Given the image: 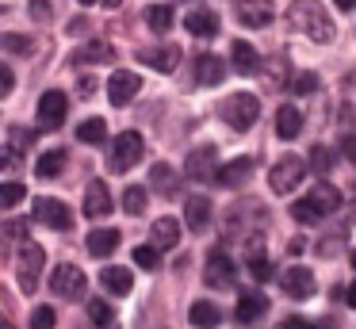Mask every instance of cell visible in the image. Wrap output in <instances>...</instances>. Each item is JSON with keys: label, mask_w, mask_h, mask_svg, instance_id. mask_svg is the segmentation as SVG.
Listing matches in <instances>:
<instances>
[{"label": "cell", "mask_w": 356, "mask_h": 329, "mask_svg": "<svg viewBox=\"0 0 356 329\" xmlns=\"http://www.w3.org/2000/svg\"><path fill=\"white\" fill-rule=\"evenodd\" d=\"M88 318H92L96 329H115V314H111V306L104 303V298H92V303H88Z\"/></svg>", "instance_id": "1f68e13d"}, {"label": "cell", "mask_w": 356, "mask_h": 329, "mask_svg": "<svg viewBox=\"0 0 356 329\" xmlns=\"http://www.w3.org/2000/svg\"><path fill=\"white\" fill-rule=\"evenodd\" d=\"M104 4H108V8H119V4H123V0H104Z\"/></svg>", "instance_id": "816d5d0a"}, {"label": "cell", "mask_w": 356, "mask_h": 329, "mask_svg": "<svg viewBox=\"0 0 356 329\" xmlns=\"http://www.w3.org/2000/svg\"><path fill=\"white\" fill-rule=\"evenodd\" d=\"M138 58L146 61V65H154L157 73H172L177 61H180V50H177V46H161V50H142Z\"/></svg>", "instance_id": "603a6c76"}, {"label": "cell", "mask_w": 356, "mask_h": 329, "mask_svg": "<svg viewBox=\"0 0 356 329\" xmlns=\"http://www.w3.org/2000/svg\"><path fill=\"white\" fill-rule=\"evenodd\" d=\"M111 58H115V50L108 42H100V38H92V42H85L73 54V65H100V61H111Z\"/></svg>", "instance_id": "44dd1931"}, {"label": "cell", "mask_w": 356, "mask_h": 329, "mask_svg": "<svg viewBox=\"0 0 356 329\" xmlns=\"http://www.w3.org/2000/svg\"><path fill=\"white\" fill-rule=\"evenodd\" d=\"M280 329H314V326H310L307 318H287V321H284V326H280Z\"/></svg>", "instance_id": "7dc6e473"}, {"label": "cell", "mask_w": 356, "mask_h": 329, "mask_svg": "<svg viewBox=\"0 0 356 329\" xmlns=\"http://www.w3.org/2000/svg\"><path fill=\"white\" fill-rule=\"evenodd\" d=\"M238 19L245 27H268L272 23V0H238Z\"/></svg>", "instance_id": "9a60e30c"}, {"label": "cell", "mask_w": 356, "mask_h": 329, "mask_svg": "<svg viewBox=\"0 0 356 329\" xmlns=\"http://www.w3.org/2000/svg\"><path fill=\"white\" fill-rule=\"evenodd\" d=\"M4 50H8V54H24L27 50V38L24 35H4Z\"/></svg>", "instance_id": "7bdbcfd3"}, {"label": "cell", "mask_w": 356, "mask_h": 329, "mask_svg": "<svg viewBox=\"0 0 356 329\" xmlns=\"http://www.w3.org/2000/svg\"><path fill=\"white\" fill-rule=\"evenodd\" d=\"M188 321H192L195 329H215L218 321H222V310H218L215 303H207V298H200V303H192V310H188Z\"/></svg>", "instance_id": "7402d4cb"}, {"label": "cell", "mask_w": 356, "mask_h": 329, "mask_svg": "<svg viewBox=\"0 0 356 329\" xmlns=\"http://www.w3.org/2000/svg\"><path fill=\"white\" fill-rule=\"evenodd\" d=\"M264 310H268V298L261 295V291H245V295L238 298V321L245 326V321H261L264 318Z\"/></svg>", "instance_id": "d6986e66"}, {"label": "cell", "mask_w": 356, "mask_h": 329, "mask_svg": "<svg viewBox=\"0 0 356 329\" xmlns=\"http://www.w3.org/2000/svg\"><path fill=\"white\" fill-rule=\"evenodd\" d=\"M24 195H27V188H24V184H16V180L0 184V207H4V211L19 207V203H24Z\"/></svg>", "instance_id": "836d02e7"}, {"label": "cell", "mask_w": 356, "mask_h": 329, "mask_svg": "<svg viewBox=\"0 0 356 329\" xmlns=\"http://www.w3.org/2000/svg\"><path fill=\"white\" fill-rule=\"evenodd\" d=\"M65 115H70V96H65L62 88L42 92V99H39V122H42V127H47V130L62 127Z\"/></svg>", "instance_id": "52a82bcc"}, {"label": "cell", "mask_w": 356, "mask_h": 329, "mask_svg": "<svg viewBox=\"0 0 356 329\" xmlns=\"http://www.w3.org/2000/svg\"><path fill=\"white\" fill-rule=\"evenodd\" d=\"M12 84H16V81H12V69L4 65V69H0V96H8V92H12Z\"/></svg>", "instance_id": "bcb514c9"}, {"label": "cell", "mask_w": 356, "mask_h": 329, "mask_svg": "<svg viewBox=\"0 0 356 329\" xmlns=\"http://www.w3.org/2000/svg\"><path fill=\"white\" fill-rule=\"evenodd\" d=\"M211 165H218V150H215V145H200V150H192L184 172L192 176V180H211V176H218Z\"/></svg>", "instance_id": "4fadbf2b"}, {"label": "cell", "mask_w": 356, "mask_h": 329, "mask_svg": "<svg viewBox=\"0 0 356 329\" xmlns=\"http://www.w3.org/2000/svg\"><path fill=\"white\" fill-rule=\"evenodd\" d=\"M310 168H314V172H330V168H333V153L325 150V145H314V150H310Z\"/></svg>", "instance_id": "ab89813d"}, {"label": "cell", "mask_w": 356, "mask_h": 329, "mask_svg": "<svg viewBox=\"0 0 356 329\" xmlns=\"http://www.w3.org/2000/svg\"><path fill=\"white\" fill-rule=\"evenodd\" d=\"M62 168H65V150H47L39 157V165H35V172H39L42 180H54Z\"/></svg>", "instance_id": "83f0119b"}, {"label": "cell", "mask_w": 356, "mask_h": 329, "mask_svg": "<svg viewBox=\"0 0 356 329\" xmlns=\"http://www.w3.org/2000/svg\"><path fill=\"white\" fill-rule=\"evenodd\" d=\"M100 283L111 291V295H131L134 272H131V268H119V264H108V268L100 272Z\"/></svg>", "instance_id": "ac0fdd59"}, {"label": "cell", "mask_w": 356, "mask_h": 329, "mask_svg": "<svg viewBox=\"0 0 356 329\" xmlns=\"http://www.w3.org/2000/svg\"><path fill=\"white\" fill-rule=\"evenodd\" d=\"M299 130H302V115H299V107H295V104H284V107L276 111V138L291 142V138H299Z\"/></svg>", "instance_id": "ffe728a7"}, {"label": "cell", "mask_w": 356, "mask_h": 329, "mask_svg": "<svg viewBox=\"0 0 356 329\" xmlns=\"http://www.w3.org/2000/svg\"><path fill=\"white\" fill-rule=\"evenodd\" d=\"M180 241V222L177 218H157L154 222V245L157 249H172Z\"/></svg>", "instance_id": "4316f807"}, {"label": "cell", "mask_w": 356, "mask_h": 329, "mask_svg": "<svg viewBox=\"0 0 356 329\" xmlns=\"http://www.w3.org/2000/svg\"><path fill=\"white\" fill-rule=\"evenodd\" d=\"M184 27L192 31L195 38H211V35H218V15L215 12H188Z\"/></svg>", "instance_id": "cb8c5ba5"}, {"label": "cell", "mask_w": 356, "mask_h": 329, "mask_svg": "<svg viewBox=\"0 0 356 329\" xmlns=\"http://www.w3.org/2000/svg\"><path fill=\"white\" fill-rule=\"evenodd\" d=\"M222 119L230 122L234 130H249L261 119V99H257L253 92H238V96H230L222 104Z\"/></svg>", "instance_id": "3957f363"}, {"label": "cell", "mask_w": 356, "mask_h": 329, "mask_svg": "<svg viewBox=\"0 0 356 329\" xmlns=\"http://www.w3.org/2000/svg\"><path fill=\"white\" fill-rule=\"evenodd\" d=\"M203 280H207L211 287H230L234 283V264H230V257H226L222 249H211L207 268H203Z\"/></svg>", "instance_id": "8fae6325"}, {"label": "cell", "mask_w": 356, "mask_h": 329, "mask_svg": "<svg viewBox=\"0 0 356 329\" xmlns=\"http://www.w3.org/2000/svg\"><path fill=\"white\" fill-rule=\"evenodd\" d=\"M333 4H337L341 12H353V8H356V0H333Z\"/></svg>", "instance_id": "f907efd6"}, {"label": "cell", "mask_w": 356, "mask_h": 329, "mask_svg": "<svg viewBox=\"0 0 356 329\" xmlns=\"http://www.w3.org/2000/svg\"><path fill=\"white\" fill-rule=\"evenodd\" d=\"M149 184H154V188H161V191H172V188H177V172H172L169 165H154Z\"/></svg>", "instance_id": "8d00e7d4"}, {"label": "cell", "mask_w": 356, "mask_h": 329, "mask_svg": "<svg viewBox=\"0 0 356 329\" xmlns=\"http://www.w3.org/2000/svg\"><path fill=\"white\" fill-rule=\"evenodd\" d=\"M307 199H310V203H314L322 214H330V211H337V207H341V195H337V188H330V184H318V188L310 191Z\"/></svg>", "instance_id": "f1b7e54d"}, {"label": "cell", "mask_w": 356, "mask_h": 329, "mask_svg": "<svg viewBox=\"0 0 356 329\" xmlns=\"http://www.w3.org/2000/svg\"><path fill=\"white\" fill-rule=\"evenodd\" d=\"M249 176H253V161H249V157H234L230 165L218 168L215 180L222 184V188H241V184H245Z\"/></svg>", "instance_id": "e0dca14e"}, {"label": "cell", "mask_w": 356, "mask_h": 329, "mask_svg": "<svg viewBox=\"0 0 356 329\" xmlns=\"http://www.w3.org/2000/svg\"><path fill=\"white\" fill-rule=\"evenodd\" d=\"M31 15L39 23H47L50 19V0H31Z\"/></svg>", "instance_id": "ee69618b"}, {"label": "cell", "mask_w": 356, "mask_h": 329, "mask_svg": "<svg viewBox=\"0 0 356 329\" xmlns=\"http://www.w3.org/2000/svg\"><path fill=\"white\" fill-rule=\"evenodd\" d=\"M96 92V77H81V96H92Z\"/></svg>", "instance_id": "c3c4849f"}, {"label": "cell", "mask_w": 356, "mask_h": 329, "mask_svg": "<svg viewBox=\"0 0 356 329\" xmlns=\"http://www.w3.org/2000/svg\"><path fill=\"white\" fill-rule=\"evenodd\" d=\"M138 88H142V77L138 73H111V81H108V99L115 107H123V104H131L134 96H138Z\"/></svg>", "instance_id": "30bf717a"}, {"label": "cell", "mask_w": 356, "mask_h": 329, "mask_svg": "<svg viewBox=\"0 0 356 329\" xmlns=\"http://www.w3.org/2000/svg\"><path fill=\"white\" fill-rule=\"evenodd\" d=\"M123 211L127 214H142V211H146V188L131 184V188L123 191Z\"/></svg>", "instance_id": "e575fe53"}, {"label": "cell", "mask_w": 356, "mask_h": 329, "mask_svg": "<svg viewBox=\"0 0 356 329\" xmlns=\"http://www.w3.org/2000/svg\"><path fill=\"white\" fill-rule=\"evenodd\" d=\"M142 134L138 130H123V134L115 138V145H111V168H119V172H127V168H134L142 161Z\"/></svg>", "instance_id": "8992f818"}, {"label": "cell", "mask_w": 356, "mask_h": 329, "mask_svg": "<svg viewBox=\"0 0 356 329\" xmlns=\"http://www.w3.org/2000/svg\"><path fill=\"white\" fill-rule=\"evenodd\" d=\"M115 245H119V230H111V226H100V230L88 234V252H92V257H111Z\"/></svg>", "instance_id": "484cf974"}, {"label": "cell", "mask_w": 356, "mask_h": 329, "mask_svg": "<svg viewBox=\"0 0 356 329\" xmlns=\"http://www.w3.org/2000/svg\"><path fill=\"white\" fill-rule=\"evenodd\" d=\"M77 4H85V8H88V4H96V0H77Z\"/></svg>", "instance_id": "db71d44e"}, {"label": "cell", "mask_w": 356, "mask_h": 329, "mask_svg": "<svg viewBox=\"0 0 356 329\" xmlns=\"http://www.w3.org/2000/svg\"><path fill=\"white\" fill-rule=\"evenodd\" d=\"M42 264H47V252H42V245L35 241H24L16 252V280L24 291H35L39 287V275H42Z\"/></svg>", "instance_id": "7a4b0ae2"}, {"label": "cell", "mask_w": 356, "mask_h": 329, "mask_svg": "<svg viewBox=\"0 0 356 329\" xmlns=\"http://www.w3.org/2000/svg\"><path fill=\"white\" fill-rule=\"evenodd\" d=\"M54 321H58L54 306H35L31 310V329H54Z\"/></svg>", "instance_id": "f35d334b"}, {"label": "cell", "mask_w": 356, "mask_h": 329, "mask_svg": "<svg viewBox=\"0 0 356 329\" xmlns=\"http://www.w3.org/2000/svg\"><path fill=\"white\" fill-rule=\"evenodd\" d=\"M287 23H291L299 35H307L310 42H333V35H337L330 12H325L318 0H295V4L287 8Z\"/></svg>", "instance_id": "6da1fadb"}, {"label": "cell", "mask_w": 356, "mask_h": 329, "mask_svg": "<svg viewBox=\"0 0 356 329\" xmlns=\"http://www.w3.org/2000/svg\"><path fill=\"white\" fill-rule=\"evenodd\" d=\"M35 218L42 222V226H50V230H70L73 226V211L62 203V199H50V195H42L39 203H35Z\"/></svg>", "instance_id": "ba28073f"}, {"label": "cell", "mask_w": 356, "mask_h": 329, "mask_svg": "<svg viewBox=\"0 0 356 329\" xmlns=\"http://www.w3.org/2000/svg\"><path fill=\"white\" fill-rule=\"evenodd\" d=\"M314 329H333V326H330V321H322V326H314Z\"/></svg>", "instance_id": "f5cc1de1"}, {"label": "cell", "mask_w": 356, "mask_h": 329, "mask_svg": "<svg viewBox=\"0 0 356 329\" xmlns=\"http://www.w3.org/2000/svg\"><path fill=\"white\" fill-rule=\"evenodd\" d=\"M249 272H253L257 283H268L272 275H276V268H272V260L264 257V252H257V257H249Z\"/></svg>", "instance_id": "d590c367"}, {"label": "cell", "mask_w": 356, "mask_h": 329, "mask_svg": "<svg viewBox=\"0 0 356 329\" xmlns=\"http://www.w3.org/2000/svg\"><path fill=\"white\" fill-rule=\"evenodd\" d=\"M195 81H200L203 88L222 84L226 81V61L218 58V54H200V58H195Z\"/></svg>", "instance_id": "5bb4252c"}, {"label": "cell", "mask_w": 356, "mask_h": 329, "mask_svg": "<svg viewBox=\"0 0 356 329\" xmlns=\"http://www.w3.org/2000/svg\"><path fill=\"white\" fill-rule=\"evenodd\" d=\"M341 153H345V157L356 165V134H345V138H341Z\"/></svg>", "instance_id": "f6af8a7d"}, {"label": "cell", "mask_w": 356, "mask_h": 329, "mask_svg": "<svg viewBox=\"0 0 356 329\" xmlns=\"http://www.w3.org/2000/svg\"><path fill=\"white\" fill-rule=\"evenodd\" d=\"M184 226L192 234H203L211 226V199L207 195H188L184 199Z\"/></svg>", "instance_id": "7c38bea8"}, {"label": "cell", "mask_w": 356, "mask_h": 329, "mask_svg": "<svg viewBox=\"0 0 356 329\" xmlns=\"http://www.w3.org/2000/svg\"><path fill=\"white\" fill-rule=\"evenodd\" d=\"M345 298H348V306L356 310V283H348V291H345Z\"/></svg>", "instance_id": "681fc988"}, {"label": "cell", "mask_w": 356, "mask_h": 329, "mask_svg": "<svg viewBox=\"0 0 356 329\" xmlns=\"http://www.w3.org/2000/svg\"><path fill=\"white\" fill-rule=\"evenodd\" d=\"M77 138H81L85 145H100L104 138H108V122L96 119V115H92V119H85V122L77 127Z\"/></svg>", "instance_id": "4dcf8cb0"}, {"label": "cell", "mask_w": 356, "mask_h": 329, "mask_svg": "<svg viewBox=\"0 0 356 329\" xmlns=\"http://www.w3.org/2000/svg\"><path fill=\"white\" fill-rule=\"evenodd\" d=\"M295 92H299V96H307V92H318V77H314V73H302L299 81H295Z\"/></svg>", "instance_id": "b9f144b4"}, {"label": "cell", "mask_w": 356, "mask_h": 329, "mask_svg": "<svg viewBox=\"0 0 356 329\" xmlns=\"http://www.w3.org/2000/svg\"><path fill=\"white\" fill-rule=\"evenodd\" d=\"M280 287L287 291V298H310L314 295V272L302 268V264H295V268H287V272L280 275Z\"/></svg>", "instance_id": "9c48e42d"}, {"label": "cell", "mask_w": 356, "mask_h": 329, "mask_svg": "<svg viewBox=\"0 0 356 329\" xmlns=\"http://www.w3.org/2000/svg\"><path fill=\"white\" fill-rule=\"evenodd\" d=\"M302 172H307V161L295 157V153H287V157H280L276 165H272V172H268V188L276 191V195H287V191L299 188Z\"/></svg>", "instance_id": "5b68a950"}, {"label": "cell", "mask_w": 356, "mask_h": 329, "mask_svg": "<svg viewBox=\"0 0 356 329\" xmlns=\"http://www.w3.org/2000/svg\"><path fill=\"white\" fill-rule=\"evenodd\" d=\"M111 211V191L104 180H92L85 188V214L88 218H104V214Z\"/></svg>", "instance_id": "2e32d148"}, {"label": "cell", "mask_w": 356, "mask_h": 329, "mask_svg": "<svg viewBox=\"0 0 356 329\" xmlns=\"http://www.w3.org/2000/svg\"><path fill=\"white\" fill-rule=\"evenodd\" d=\"M172 19H177V15H172L169 4H149L146 8V23H149V31H157V35H165V31L172 27Z\"/></svg>", "instance_id": "f546056e"}, {"label": "cell", "mask_w": 356, "mask_h": 329, "mask_svg": "<svg viewBox=\"0 0 356 329\" xmlns=\"http://www.w3.org/2000/svg\"><path fill=\"white\" fill-rule=\"evenodd\" d=\"M85 287H88V280L77 264H58L54 272H50V291H54L58 298H65V303L85 298Z\"/></svg>", "instance_id": "277c9868"}, {"label": "cell", "mask_w": 356, "mask_h": 329, "mask_svg": "<svg viewBox=\"0 0 356 329\" xmlns=\"http://www.w3.org/2000/svg\"><path fill=\"white\" fill-rule=\"evenodd\" d=\"M134 264L146 268V272H157V268H161V249H157L154 241H149V245H138V249H134Z\"/></svg>", "instance_id": "d6a6232c"}, {"label": "cell", "mask_w": 356, "mask_h": 329, "mask_svg": "<svg viewBox=\"0 0 356 329\" xmlns=\"http://www.w3.org/2000/svg\"><path fill=\"white\" fill-rule=\"evenodd\" d=\"M27 226H31V222H24V218H12V222H8V237H16V241H31V237H27L31 230H27Z\"/></svg>", "instance_id": "60d3db41"}, {"label": "cell", "mask_w": 356, "mask_h": 329, "mask_svg": "<svg viewBox=\"0 0 356 329\" xmlns=\"http://www.w3.org/2000/svg\"><path fill=\"white\" fill-rule=\"evenodd\" d=\"M353 268H356V249H353Z\"/></svg>", "instance_id": "11a10c76"}, {"label": "cell", "mask_w": 356, "mask_h": 329, "mask_svg": "<svg viewBox=\"0 0 356 329\" xmlns=\"http://www.w3.org/2000/svg\"><path fill=\"white\" fill-rule=\"evenodd\" d=\"M230 61H234V69H238V73H257V65H261V54H257L253 42H234Z\"/></svg>", "instance_id": "d4e9b609"}, {"label": "cell", "mask_w": 356, "mask_h": 329, "mask_svg": "<svg viewBox=\"0 0 356 329\" xmlns=\"http://www.w3.org/2000/svg\"><path fill=\"white\" fill-rule=\"evenodd\" d=\"M291 218L295 222H318V218H322V211H318L310 199H299V203H291Z\"/></svg>", "instance_id": "74e56055"}]
</instances>
